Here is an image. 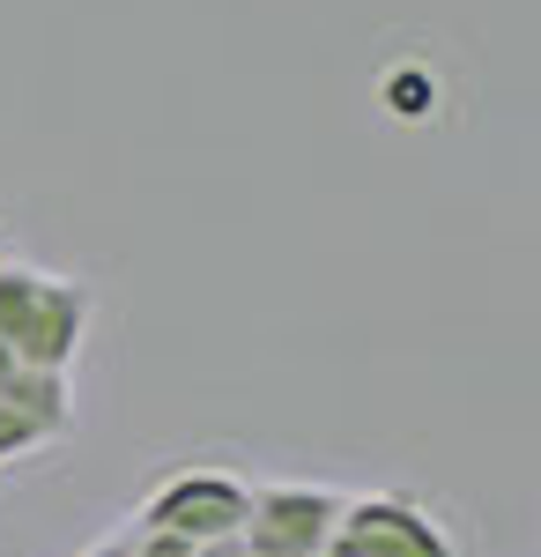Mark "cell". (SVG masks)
<instances>
[{
	"instance_id": "cell-1",
	"label": "cell",
	"mask_w": 541,
	"mask_h": 557,
	"mask_svg": "<svg viewBox=\"0 0 541 557\" xmlns=\"http://www.w3.org/2000/svg\"><path fill=\"white\" fill-rule=\"evenodd\" d=\"M89 298L75 283H52V275H0V349L30 372H67V357L83 343Z\"/></svg>"
},
{
	"instance_id": "cell-2",
	"label": "cell",
	"mask_w": 541,
	"mask_h": 557,
	"mask_svg": "<svg viewBox=\"0 0 541 557\" xmlns=\"http://www.w3.org/2000/svg\"><path fill=\"white\" fill-rule=\"evenodd\" d=\"M246 506H252V491L238 483V475L201 469V475H171L164 491L141 506V528L209 550V543H238V535H246Z\"/></svg>"
},
{
	"instance_id": "cell-3",
	"label": "cell",
	"mask_w": 541,
	"mask_h": 557,
	"mask_svg": "<svg viewBox=\"0 0 541 557\" xmlns=\"http://www.w3.org/2000/svg\"><path fill=\"white\" fill-rule=\"evenodd\" d=\"M334 520H341V498L334 491H312V483H267L252 491L246 506V557H327Z\"/></svg>"
},
{
	"instance_id": "cell-4",
	"label": "cell",
	"mask_w": 541,
	"mask_h": 557,
	"mask_svg": "<svg viewBox=\"0 0 541 557\" xmlns=\"http://www.w3.org/2000/svg\"><path fill=\"white\" fill-rule=\"evenodd\" d=\"M327 557H460L453 535L408 498H356L334 520Z\"/></svg>"
},
{
	"instance_id": "cell-5",
	"label": "cell",
	"mask_w": 541,
	"mask_h": 557,
	"mask_svg": "<svg viewBox=\"0 0 541 557\" xmlns=\"http://www.w3.org/2000/svg\"><path fill=\"white\" fill-rule=\"evenodd\" d=\"M393 112H408V120L423 112V83H416V75H401V83H393Z\"/></svg>"
},
{
	"instance_id": "cell-6",
	"label": "cell",
	"mask_w": 541,
	"mask_h": 557,
	"mask_svg": "<svg viewBox=\"0 0 541 557\" xmlns=\"http://www.w3.org/2000/svg\"><path fill=\"white\" fill-rule=\"evenodd\" d=\"M89 557H141V550H134V535H119V543H97Z\"/></svg>"
}]
</instances>
